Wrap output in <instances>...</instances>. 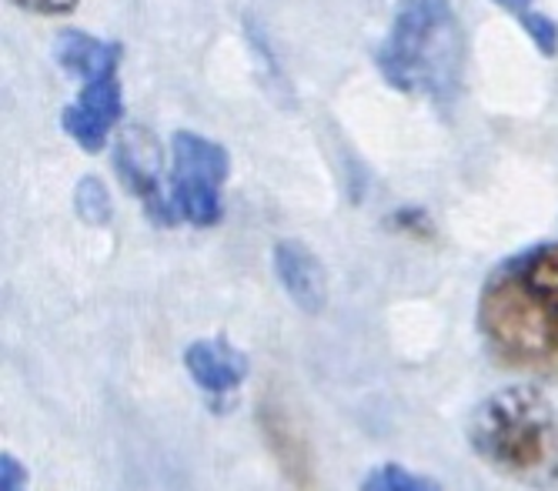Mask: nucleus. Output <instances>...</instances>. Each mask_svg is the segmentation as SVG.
Instances as JSON below:
<instances>
[{"label": "nucleus", "instance_id": "11", "mask_svg": "<svg viewBox=\"0 0 558 491\" xmlns=\"http://www.w3.org/2000/svg\"><path fill=\"white\" fill-rule=\"evenodd\" d=\"M74 208L87 224H108L111 221V194L97 177H84L74 191Z\"/></svg>", "mask_w": 558, "mask_h": 491}, {"label": "nucleus", "instance_id": "14", "mask_svg": "<svg viewBox=\"0 0 558 491\" xmlns=\"http://www.w3.org/2000/svg\"><path fill=\"white\" fill-rule=\"evenodd\" d=\"M0 491H27V471L14 455H0Z\"/></svg>", "mask_w": 558, "mask_h": 491}, {"label": "nucleus", "instance_id": "6", "mask_svg": "<svg viewBox=\"0 0 558 491\" xmlns=\"http://www.w3.org/2000/svg\"><path fill=\"white\" fill-rule=\"evenodd\" d=\"M121 114H124L121 77L105 74V77H90L81 84L77 101L68 105L61 114V127L81 147V151L97 155L100 147L108 144L111 131L118 127Z\"/></svg>", "mask_w": 558, "mask_h": 491}, {"label": "nucleus", "instance_id": "12", "mask_svg": "<svg viewBox=\"0 0 558 491\" xmlns=\"http://www.w3.org/2000/svg\"><path fill=\"white\" fill-rule=\"evenodd\" d=\"M265 431L275 441V449L281 452V465L288 468V475H308V458H304V445H291V428L284 421V415H271L265 412Z\"/></svg>", "mask_w": 558, "mask_h": 491}, {"label": "nucleus", "instance_id": "9", "mask_svg": "<svg viewBox=\"0 0 558 491\" xmlns=\"http://www.w3.org/2000/svg\"><path fill=\"white\" fill-rule=\"evenodd\" d=\"M54 61L68 74L90 81V77L118 74L124 61V47L118 40H100L84 30H61V37L54 40Z\"/></svg>", "mask_w": 558, "mask_h": 491}, {"label": "nucleus", "instance_id": "16", "mask_svg": "<svg viewBox=\"0 0 558 491\" xmlns=\"http://www.w3.org/2000/svg\"><path fill=\"white\" fill-rule=\"evenodd\" d=\"M495 4L498 8H505V11H509V14H525V11H532V0H495Z\"/></svg>", "mask_w": 558, "mask_h": 491}, {"label": "nucleus", "instance_id": "10", "mask_svg": "<svg viewBox=\"0 0 558 491\" xmlns=\"http://www.w3.org/2000/svg\"><path fill=\"white\" fill-rule=\"evenodd\" d=\"M359 491H441V484L432 481V478H425V475L409 471L404 465L388 462V465L372 468L365 475V481H362Z\"/></svg>", "mask_w": 558, "mask_h": 491}, {"label": "nucleus", "instance_id": "3", "mask_svg": "<svg viewBox=\"0 0 558 491\" xmlns=\"http://www.w3.org/2000/svg\"><path fill=\"white\" fill-rule=\"evenodd\" d=\"M472 452L498 475L548 491L558 484V408L535 388H501L469 418Z\"/></svg>", "mask_w": 558, "mask_h": 491}, {"label": "nucleus", "instance_id": "13", "mask_svg": "<svg viewBox=\"0 0 558 491\" xmlns=\"http://www.w3.org/2000/svg\"><path fill=\"white\" fill-rule=\"evenodd\" d=\"M519 24L525 27V34L538 47V54L555 58V51H558V24L551 17H545L538 11H525V14H519Z\"/></svg>", "mask_w": 558, "mask_h": 491}, {"label": "nucleus", "instance_id": "4", "mask_svg": "<svg viewBox=\"0 0 558 491\" xmlns=\"http://www.w3.org/2000/svg\"><path fill=\"white\" fill-rule=\"evenodd\" d=\"M231 174L228 151L194 131H178L171 140V201L178 214L194 228L221 221V187Z\"/></svg>", "mask_w": 558, "mask_h": 491}, {"label": "nucleus", "instance_id": "1", "mask_svg": "<svg viewBox=\"0 0 558 491\" xmlns=\"http://www.w3.org/2000/svg\"><path fill=\"white\" fill-rule=\"evenodd\" d=\"M478 331L512 368H558V241L505 258L482 284Z\"/></svg>", "mask_w": 558, "mask_h": 491}, {"label": "nucleus", "instance_id": "5", "mask_svg": "<svg viewBox=\"0 0 558 491\" xmlns=\"http://www.w3.org/2000/svg\"><path fill=\"white\" fill-rule=\"evenodd\" d=\"M114 168L128 191L144 205L147 218L158 224H174L181 214L171 201V194L161 187V151L150 134L141 127H128L114 147Z\"/></svg>", "mask_w": 558, "mask_h": 491}, {"label": "nucleus", "instance_id": "7", "mask_svg": "<svg viewBox=\"0 0 558 491\" xmlns=\"http://www.w3.org/2000/svg\"><path fill=\"white\" fill-rule=\"evenodd\" d=\"M184 368L208 398L225 402L247 378V358L225 337H197L184 348Z\"/></svg>", "mask_w": 558, "mask_h": 491}, {"label": "nucleus", "instance_id": "2", "mask_svg": "<svg viewBox=\"0 0 558 491\" xmlns=\"http://www.w3.org/2000/svg\"><path fill=\"white\" fill-rule=\"evenodd\" d=\"M469 40L448 0H398L391 27L378 44V71L401 90L451 105L462 90Z\"/></svg>", "mask_w": 558, "mask_h": 491}, {"label": "nucleus", "instance_id": "15", "mask_svg": "<svg viewBox=\"0 0 558 491\" xmlns=\"http://www.w3.org/2000/svg\"><path fill=\"white\" fill-rule=\"evenodd\" d=\"M24 11H34V14H68L74 11L81 0H14Z\"/></svg>", "mask_w": 558, "mask_h": 491}, {"label": "nucleus", "instance_id": "8", "mask_svg": "<svg viewBox=\"0 0 558 491\" xmlns=\"http://www.w3.org/2000/svg\"><path fill=\"white\" fill-rule=\"evenodd\" d=\"M275 274L288 298L308 315H318L328 302V278L322 261L304 248L301 241H278L275 244Z\"/></svg>", "mask_w": 558, "mask_h": 491}]
</instances>
